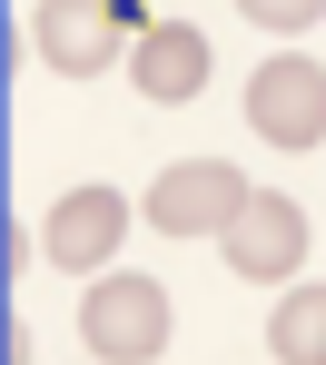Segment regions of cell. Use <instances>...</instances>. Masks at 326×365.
<instances>
[{
	"instance_id": "obj_1",
	"label": "cell",
	"mask_w": 326,
	"mask_h": 365,
	"mask_svg": "<svg viewBox=\"0 0 326 365\" xmlns=\"http://www.w3.org/2000/svg\"><path fill=\"white\" fill-rule=\"evenodd\" d=\"M79 346L99 365H148L168 356V287L158 277H99L79 306Z\"/></svg>"
},
{
	"instance_id": "obj_2",
	"label": "cell",
	"mask_w": 326,
	"mask_h": 365,
	"mask_svg": "<svg viewBox=\"0 0 326 365\" xmlns=\"http://www.w3.org/2000/svg\"><path fill=\"white\" fill-rule=\"evenodd\" d=\"M30 50L60 79H99L129 50V0H40L30 10Z\"/></svg>"
},
{
	"instance_id": "obj_3",
	"label": "cell",
	"mask_w": 326,
	"mask_h": 365,
	"mask_svg": "<svg viewBox=\"0 0 326 365\" xmlns=\"http://www.w3.org/2000/svg\"><path fill=\"white\" fill-rule=\"evenodd\" d=\"M248 128L267 148H287V158L326 148V69L317 60H267L248 79Z\"/></svg>"
},
{
	"instance_id": "obj_4",
	"label": "cell",
	"mask_w": 326,
	"mask_h": 365,
	"mask_svg": "<svg viewBox=\"0 0 326 365\" xmlns=\"http://www.w3.org/2000/svg\"><path fill=\"white\" fill-rule=\"evenodd\" d=\"M248 197H258V187L238 178L228 158H188V168H168V178L148 187V227H158V237H228Z\"/></svg>"
},
{
	"instance_id": "obj_5",
	"label": "cell",
	"mask_w": 326,
	"mask_h": 365,
	"mask_svg": "<svg viewBox=\"0 0 326 365\" xmlns=\"http://www.w3.org/2000/svg\"><path fill=\"white\" fill-rule=\"evenodd\" d=\"M218 247H228V267H238V277H258V287H287V277L307 267V207H297V197H277V187H258Z\"/></svg>"
},
{
	"instance_id": "obj_6",
	"label": "cell",
	"mask_w": 326,
	"mask_h": 365,
	"mask_svg": "<svg viewBox=\"0 0 326 365\" xmlns=\"http://www.w3.org/2000/svg\"><path fill=\"white\" fill-rule=\"evenodd\" d=\"M119 237H129V197H119V187H69L60 207L40 217V257H50V267H79V277L109 267Z\"/></svg>"
},
{
	"instance_id": "obj_7",
	"label": "cell",
	"mask_w": 326,
	"mask_h": 365,
	"mask_svg": "<svg viewBox=\"0 0 326 365\" xmlns=\"http://www.w3.org/2000/svg\"><path fill=\"white\" fill-rule=\"evenodd\" d=\"M129 79L148 89V99H178L188 109L198 89H208V30H188V20H148L129 40Z\"/></svg>"
},
{
	"instance_id": "obj_8",
	"label": "cell",
	"mask_w": 326,
	"mask_h": 365,
	"mask_svg": "<svg viewBox=\"0 0 326 365\" xmlns=\"http://www.w3.org/2000/svg\"><path fill=\"white\" fill-rule=\"evenodd\" d=\"M267 356L277 365H326V287H287V306L267 316Z\"/></svg>"
},
{
	"instance_id": "obj_9",
	"label": "cell",
	"mask_w": 326,
	"mask_h": 365,
	"mask_svg": "<svg viewBox=\"0 0 326 365\" xmlns=\"http://www.w3.org/2000/svg\"><path fill=\"white\" fill-rule=\"evenodd\" d=\"M258 30H307V20H326V0H238Z\"/></svg>"
}]
</instances>
